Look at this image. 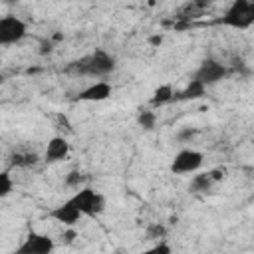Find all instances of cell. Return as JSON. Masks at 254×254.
<instances>
[{"label":"cell","mask_w":254,"mask_h":254,"mask_svg":"<svg viewBox=\"0 0 254 254\" xmlns=\"http://www.w3.org/2000/svg\"><path fill=\"white\" fill-rule=\"evenodd\" d=\"M115 67H117L115 56L109 54L107 50H101V48L67 65L69 71H73L77 75H89V77H105V75L113 73Z\"/></svg>","instance_id":"cell-1"},{"label":"cell","mask_w":254,"mask_h":254,"mask_svg":"<svg viewBox=\"0 0 254 254\" xmlns=\"http://www.w3.org/2000/svg\"><path fill=\"white\" fill-rule=\"evenodd\" d=\"M216 22L234 30H248L254 24V0H232Z\"/></svg>","instance_id":"cell-2"},{"label":"cell","mask_w":254,"mask_h":254,"mask_svg":"<svg viewBox=\"0 0 254 254\" xmlns=\"http://www.w3.org/2000/svg\"><path fill=\"white\" fill-rule=\"evenodd\" d=\"M69 200L79 208V212L83 216H89V218H95V216H99L105 210V196L99 190H95L93 187L77 189L69 196Z\"/></svg>","instance_id":"cell-3"},{"label":"cell","mask_w":254,"mask_h":254,"mask_svg":"<svg viewBox=\"0 0 254 254\" xmlns=\"http://www.w3.org/2000/svg\"><path fill=\"white\" fill-rule=\"evenodd\" d=\"M26 34H28V24L20 16L6 14L0 18V48L22 42Z\"/></svg>","instance_id":"cell-4"},{"label":"cell","mask_w":254,"mask_h":254,"mask_svg":"<svg viewBox=\"0 0 254 254\" xmlns=\"http://www.w3.org/2000/svg\"><path fill=\"white\" fill-rule=\"evenodd\" d=\"M202 163H204V155L200 151L185 147L173 157L169 169L173 175H190V173H196L202 167Z\"/></svg>","instance_id":"cell-5"},{"label":"cell","mask_w":254,"mask_h":254,"mask_svg":"<svg viewBox=\"0 0 254 254\" xmlns=\"http://www.w3.org/2000/svg\"><path fill=\"white\" fill-rule=\"evenodd\" d=\"M226 75H228V67H226L222 62L214 60V58L202 60L200 65H198V69L194 71V79H198V81L204 83L206 87H208V85H214V83H218V81H222Z\"/></svg>","instance_id":"cell-6"},{"label":"cell","mask_w":254,"mask_h":254,"mask_svg":"<svg viewBox=\"0 0 254 254\" xmlns=\"http://www.w3.org/2000/svg\"><path fill=\"white\" fill-rule=\"evenodd\" d=\"M56 248L54 244V238H50L48 234H42V232H28L24 242L16 248L18 254H50L52 250Z\"/></svg>","instance_id":"cell-7"},{"label":"cell","mask_w":254,"mask_h":254,"mask_svg":"<svg viewBox=\"0 0 254 254\" xmlns=\"http://www.w3.org/2000/svg\"><path fill=\"white\" fill-rule=\"evenodd\" d=\"M48 216L52 218V220H56V222H60V224H64V226H67V228H71V226H75L81 218H83V214L79 212V208L67 198V200H64L62 204H58L56 208H52L50 212H48Z\"/></svg>","instance_id":"cell-8"},{"label":"cell","mask_w":254,"mask_h":254,"mask_svg":"<svg viewBox=\"0 0 254 254\" xmlns=\"http://www.w3.org/2000/svg\"><path fill=\"white\" fill-rule=\"evenodd\" d=\"M113 93V85L109 81H93L91 85H87L85 89H81L77 93V101H87V103H99V101H105L109 99Z\"/></svg>","instance_id":"cell-9"},{"label":"cell","mask_w":254,"mask_h":254,"mask_svg":"<svg viewBox=\"0 0 254 254\" xmlns=\"http://www.w3.org/2000/svg\"><path fill=\"white\" fill-rule=\"evenodd\" d=\"M69 157V141L64 135H54L44 151V161L48 163H60Z\"/></svg>","instance_id":"cell-10"},{"label":"cell","mask_w":254,"mask_h":254,"mask_svg":"<svg viewBox=\"0 0 254 254\" xmlns=\"http://www.w3.org/2000/svg\"><path fill=\"white\" fill-rule=\"evenodd\" d=\"M204 95H206V85L192 77V79L187 83V87L177 95V99L189 101V99H200V97H204Z\"/></svg>","instance_id":"cell-11"},{"label":"cell","mask_w":254,"mask_h":254,"mask_svg":"<svg viewBox=\"0 0 254 254\" xmlns=\"http://www.w3.org/2000/svg\"><path fill=\"white\" fill-rule=\"evenodd\" d=\"M175 99V89L171 83H161L155 91H153V97H151V105H165L169 101Z\"/></svg>","instance_id":"cell-12"},{"label":"cell","mask_w":254,"mask_h":254,"mask_svg":"<svg viewBox=\"0 0 254 254\" xmlns=\"http://www.w3.org/2000/svg\"><path fill=\"white\" fill-rule=\"evenodd\" d=\"M212 185H214V181H212L210 173L206 171V173L192 175L190 185H189V190H190V192H206V190H210Z\"/></svg>","instance_id":"cell-13"},{"label":"cell","mask_w":254,"mask_h":254,"mask_svg":"<svg viewBox=\"0 0 254 254\" xmlns=\"http://www.w3.org/2000/svg\"><path fill=\"white\" fill-rule=\"evenodd\" d=\"M38 161H40V157L34 151H18L12 155V167H20V169H30Z\"/></svg>","instance_id":"cell-14"},{"label":"cell","mask_w":254,"mask_h":254,"mask_svg":"<svg viewBox=\"0 0 254 254\" xmlns=\"http://www.w3.org/2000/svg\"><path fill=\"white\" fill-rule=\"evenodd\" d=\"M137 125L145 131H153L157 127V113L151 109H141L137 113Z\"/></svg>","instance_id":"cell-15"},{"label":"cell","mask_w":254,"mask_h":254,"mask_svg":"<svg viewBox=\"0 0 254 254\" xmlns=\"http://www.w3.org/2000/svg\"><path fill=\"white\" fill-rule=\"evenodd\" d=\"M14 190V179L10 175V169L0 171V198H6Z\"/></svg>","instance_id":"cell-16"},{"label":"cell","mask_w":254,"mask_h":254,"mask_svg":"<svg viewBox=\"0 0 254 254\" xmlns=\"http://www.w3.org/2000/svg\"><path fill=\"white\" fill-rule=\"evenodd\" d=\"M165 236H167V228L163 224L155 222V224H149L147 226V238H151V240H163Z\"/></svg>","instance_id":"cell-17"},{"label":"cell","mask_w":254,"mask_h":254,"mask_svg":"<svg viewBox=\"0 0 254 254\" xmlns=\"http://www.w3.org/2000/svg\"><path fill=\"white\" fill-rule=\"evenodd\" d=\"M83 183V175L79 171H69L64 179V185L69 187V189H79V185Z\"/></svg>","instance_id":"cell-18"},{"label":"cell","mask_w":254,"mask_h":254,"mask_svg":"<svg viewBox=\"0 0 254 254\" xmlns=\"http://www.w3.org/2000/svg\"><path fill=\"white\" fill-rule=\"evenodd\" d=\"M192 137H196V129H190V127H183L177 133V141H181V143H189Z\"/></svg>","instance_id":"cell-19"},{"label":"cell","mask_w":254,"mask_h":254,"mask_svg":"<svg viewBox=\"0 0 254 254\" xmlns=\"http://www.w3.org/2000/svg\"><path fill=\"white\" fill-rule=\"evenodd\" d=\"M208 173H210V177H212L214 183H216V181H222V179L226 177V169H224V167H214V169H210Z\"/></svg>","instance_id":"cell-20"},{"label":"cell","mask_w":254,"mask_h":254,"mask_svg":"<svg viewBox=\"0 0 254 254\" xmlns=\"http://www.w3.org/2000/svg\"><path fill=\"white\" fill-rule=\"evenodd\" d=\"M212 2H214V0H190V6L196 8V10H204V8H208Z\"/></svg>","instance_id":"cell-21"},{"label":"cell","mask_w":254,"mask_h":254,"mask_svg":"<svg viewBox=\"0 0 254 254\" xmlns=\"http://www.w3.org/2000/svg\"><path fill=\"white\" fill-rule=\"evenodd\" d=\"M151 252H165V254H169V252H171V246H169V244L159 242L157 246H153V248H151Z\"/></svg>","instance_id":"cell-22"},{"label":"cell","mask_w":254,"mask_h":254,"mask_svg":"<svg viewBox=\"0 0 254 254\" xmlns=\"http://www.w3.org/2000/svg\"><path fill=\"white\" fill-rule=\"evenodd\" d=\"M149 44L151 46H161L163 44V36H151L149 38Z\"/></svg>","instance_id":"cell-23"},{"label":"cell","mask_w":254,"mask_h":254,"mask_svg":"<svg viewBox=\"0 0 254 254\" xmlns=\"http://www.w3.org/2000/svg\"><path fill=\"white\" fill-rule=\"evenodd\" d=\"M64 238H65V240H67V242H71V240H73V238H75V230H67V232H65V234H64Z\"/></svg>","instance_id":"cell-24"},{"label":"cell","mask_w":254,"mask_h":254,"mask_svg":"<svg viewBox=\"0 0 254 254\" xmlns=\"http://www.w3.org/2000/svg\"><path fill=\"white\" fill-rule=\"evenodd\" d=\"M2 81H4V77H2V75H0V83H2Z\"/></svg>","instance_id":"cell-25"}]
</instances>
